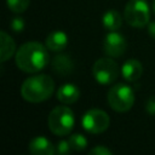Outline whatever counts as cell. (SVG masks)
<instances>
[{
	"mask_svg": "<svg viewBox=\"0 0 155 155\" xmlns=\"http://www.w3.org/2000/svg\"><path fill=\"white\" fill-rule=\"evenodd\" d=\"M46 45L36 41L23 44L16 52V65L24 73H36L48 64V52Z\"/></svg>",
	"mask_w": 155,
	"mask_h": 155,
	"instance_id": "1",
	"label": "cell"
},
{
	"mask_svg": "<svg viewBox=\"0 0 155 155\" xmlns=\"http://www.w3.org/2000/svg\"><path fill=\"white\" fill-rule=\"evenodd\" d=\"M54 91V81L45 74L30 76L24 80L21 87V94L24 101L40 103L48 99Z\"/></svg>",
	"mask_w": 155,
	"mask_h": 155,
	"instance_id": "2",
	"label": "cell"
},
{
	"mask_svg": "<svg viewBox=\"0 0 155 155\" xmlns=\"http://www.w3.org/2000/svg\"><path fill=\"white\" fill-rule=\"evenodd\" d=\"M50 131L56 136H65L71 132L75 125L73 110L65 105H58L51 110L47 117Z\"/></svg>",
	"mask_w": 155,
	"mask_h": 155,
	"instance_id": "3",
	"label": "cell"
},
{
	"mask_svg": "<svg viewBox=\"0 0 155 155\" xmlns=\"http://www.w3.org/2000/svg\"><path fill=\"white\" fill-rule=\"evenodd\" d=\"M107 101L113 110L117 113H125L133 107L134 92L130 86L125 84H116L109 88Z\"/></svg>",
	"mask_w": 155,
	"mask_h": 155,
	"instance_id": "4",
	"label": "cell"
},
{
	"mask_svg": "<svg viewBox=\"0 0 155 155\" xmlns=\"http://www.w3.org/2000/svg\"><path fill=\"white\" fill-rule=\"evenodd\" d=\"M126 22L134 28H143L149 23L150 8L145 0H130L124 10Z\"/></svg>",
	"mask_w": 155,
	"mask_h": 155,
	"instance_id": "5",
	"label": "cell"
},
{
	"mask_svg": "<svg viewBox=\"0 0 155 155\" xmlns=\"http://www.w3.org/2000/svg\"><path fill=\"white\" fill-rule=\"evenodd\" d=\"M92 74L97 82L101 85L113 84L119 75V67L111 58H99L92 67Z\"/></svg>",
	"mask_w": 155,
	"mask_h": 155,
	"instance_id": "6",
	"label": "cell"
},
{
	"mask_svg": "<svg viewBox=\"0 0 155 155\" xmlns=\"http://www.w3.org/2000/svg\"><path fill=\"white\" fill-rule=\"evenodd\" d=\"M109 124H110L109 115L105 111L96 108L87 110L81 119V125L84 130L92 134L104 132L109 127Z\"/></svg>",
	"mask_w": 155,
	"mask_h": 155,
	"instance_id": "7",
	"label": "cell"
},
{
	"mask_svg": "<svg viewBox=\"0 0 155 155\" xmlns=\"http://www.w3.org/2000/svg\"><path fill=\"white\" fill-rule=\"evenodd\" d=\"M126 46H127V44H126L124 35L117 33V30H113V31L108 33L104 38L103 50L111 58L122 56L126 50Z\"/></svg>",
	"mask_w": 155,
	"mask_h": 155,
	"instance_id": "8",
	"label": "cell"
},
{
	"mask_svg": "<svg viewBox=\"0 0 155 155\" xmlns=\"http://www.w3.org/2000/svg\"><path fill=\"white\" fill-rule=\"evenodd\" d=\"M28 149L33 155H53V154H56L54 145H52V143L46 137H42V136L33 138L29 142Z\"/></svg>",
	"mask_w": 155,
	"mask_h": 155,
	"instance_id": "9",
	"label": "cell"
},
{
	"mask_svg": "<svg viewBox=\"0 0 155 155\" xmlns=\"http://www.w3.org/2000/svg\"><path fill=\"white\" fill-rule=\"evenodd\" d=\"M142 73H143V67L138 59L131 58L122 64L121 74H122L124 79L127 81H131V82L137 81L142 76Z\"/></svg>",
	"mask_w": 155,
	"mask_h": 155,
	"instance_id": "10",
	"label": "cell"
},
{
	"mask_svg": "<svg viewBox=\"0 0 155 155\" xmlns=\"http://www.w3.org/2000/svg\"><path fill=\"white\" fill-rule=\"evenodd\" d=\"M45 45L50 51H63L68 45V35L62 30H54L47 35Z\"/></svg>",
	"mask_w": 155,
	"mask_h": 155,
	"instance_id": "11",
	"label": "cell"
},
{
	"mask_svg": "<svg viewBox=\"0 0 155 155\" xmlns=\"http://www.w3.org/2000/svg\"><path fill=\"white\" fill-rule=\"evenodd\" d=\"M52 69L56 74L65 76L74 70V63L68 54H57L52 59Z\"/></svg>",
	"mask_w": 155,
	"mask_h": 155,
	"instance_id": "12",
	"label": "cell"
},
{
	"mask_svg": "<svg viewBox=\"0 0 155 155\" xmlns=\"http://www.w3.org/2000/svg\"><path fill=\"white\" fill-rule=\"evenodd\" d=\"M80 97V91L74 84H64L57 91V98L64 104H73Z\"/></svg>",
	"mask_w": 155,
	"mask_h": 155,
	"instance_id": "13",
	"label": "cell"
},
{
	"mask_svg": "<svg viewBox=\"0 0 155 155\" xmlns=\"http://www.w3.org/2000/svg\"><path fill=\"white\" fill-rule=\"evenodd\" d=\"M16 51L15 40L4 30L0 31V61L1 63L6 62L13 56Z\"/></svg>",
	"mask_w": 155,
	"mask_h": 155,
	"instance_id": "14",
	"label": "cell"
},
{
	"mask_svg": "<svg viewBox=\"0 0 155 155\" xmlns=\"http://www.w3.org/2000/svg\"><path fill=\"white\" fill-rule=\"evenodd\" d=\"M102 23H103V27L110 31L117 30V29H120V27L122 24V17L116 10L111 8V10H108L103 15Z\"/></svg>",
	"mask_w": 155,
	"mask_h": 155,
	"instance_id": "15",
	"label": "cell"
},
{
	"mask_svg": "<svg viewBox=\"0 0 155 155\" xmlns=\"http://www.w3.org/2000/svg\"><path fill=\"white\" fill-rule=\"evenodd\" d=\"M69 143H70V147L73 150L75 151H81L84 150L86 147H87V139L84 134L81 133H75V134H71L69 137Z\"/></svg>",
	"mask_w": 155,
	"mask_h": 155,
	"instance_id": "16",
	"label": "cell"
},
{
	"mask_svg": "<svg viewBox=\"0 0 155 155\" xmlns=\"http://www.w3.org/2000/svg\"><path fill=\"white\" fill-rule=\"evenodd\" d=\"M6 4H7V7L12 12L22 13L28 8L30 0H6Z\"/></svg>",
	"mask_w": 155,
	"mask_h": 155,
	"instance_id": "17",
	"label": "cell"
},
{
	"mask_svg": "<svg viewBox=\"0 0 155 155\" xmlns=\"http://www.w3.org/2000/svg\"><path fill=\"white\" fill-rule=\"evenodd\" d=\"M71 147H70V143L69 140H61L57 143L56 145V153L57 154H61V155H65V154H69L71 151Z\"/></svg>",
	"mask_w": 155,
	"mask_h": 155,
	"instance_id": "18",
	"label": "cell"
},
{
	"mask_svg": "<svg viewBox=\"0 0 155 155\" xmlns=\"http://www.w3.org/2000/svg\"><path fill=\"white\" fill-rule=\"evenodd\" d=\"M24 21H23V18H21V17H16V18H13L12 21H11V28H12V30L13 31H16V33H19V31H22L23 29H24Z\"/></svg>",
	"mask_w": 155,
	"mask_h": 155,
	"instance_id": "19",
	"label": "cell"
},
{
	"mask_svg": "<svg viewBox=\"0 0 155 155\" xmlns=\"http://www.w3.org/2000/svg\"><path fill=\"white\" fill-rule=\"evenodd\" d=\"M90 154H96V155H111L113 153H111V150L108 149L107 147H104V145H98V147L91 149V150H90Z\"/></svg>",
	"mask_w": 155,
	"mask_h": 155,
	"instance_id": "20",
	"label": "cell"
},
{
	"mask_svg": "<svg viewBox=\"0 0 155 155\" xmlns=\"http://www.w3.org/2000/svg\"><path fill=\"white\" fill-rule=\"evenodd\" d=\"M145 110L150 115H155V96H150L145 102Z\"/></svg>",
	"mask_w": 155,
	"mask_h": 155,
	"instance_id": "21",
	"label": "cell"
},
{
	"mask_svg": "<svg viewBox=\"0 0 155 155\" xmlns=\"http://www.w3.org/2000/svg\"><path fill=\"white\" fill-rule=\"evenodd\" d=\"M148 31H149V35H150L153 39H155V22L149 23V25H148Z\"/></svg>",
	"mask_w": 155,
	"mask_h": 155,
	"instance_id": "22",
	"label": "cell"
},
{
	"mask_svg": "<svg viewBox=\"0 0 155 155\" xmlns=\"http://www.w3.org/2000/svg\"><path fill=\"white\" fill-rule=\"evenodd\" d=\"M153 11H154V13H155V0L153 1Z\"/></svg>",
	"mask_w": 155,
	"mask_h": 155,
	"instance_id": "23",
	"label": "cell"
}]
</instances>
